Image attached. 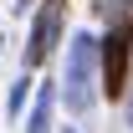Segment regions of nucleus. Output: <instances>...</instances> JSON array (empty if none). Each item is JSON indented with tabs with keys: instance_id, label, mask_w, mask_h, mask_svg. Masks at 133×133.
I'll return each instance as SVG.
<instances>
[{
	"instance_id": "obj_2",
	"label": "nucleus",
	"mask_w": 133,
	"mask_h": 133,
	"mask_svg": "<svg viewBox=\"0 0 133 133\" xmlns=\"http://www.w3.org/2000/svg\"><path fill=\"white\" fill-rule=\"evenodd\" d=\"M92 66H97V41L87 31H77L66 46V108L72 113L92 108Z\"/></svg>"
},
{
	"instance_id": "obj_4",
	"label": "nucleus",
	"mask_w": 133,
	"mask_h": 133,
	"mask_svg": "<svg viewBox=\"0 0 133 133\" xmlns=\"http://www.w3.org/2000/svg\"><path fill=\"white\" fill-rule=\"evenodd\" d=\"M51 108H56V87H36V102H31V118H26V133H51Z\"/></svg>"
},
{
	"instance_id": "obj_3",
	"label": "nucleus",
	"mask_w": 133,
	"mask_h": 133,
	"mask_svg": "<svg viewBox=\"0 0 133 133\" xmlns=\"http://www.w3.org/2000/svg\"><path fill=\"white\" fill-rule=\"evenodd\" d=\"M62 5L66 0H41V10H36V26H31V46H26V72L41 66L56 46V26H62Z\"/></svg>"
},
{
	"instance_id": "obj_1",
	"label": "nucleus",
	"mask_w": 133,
	"mask_h": 133,
	"mask_svg": "<svg viewBox=\"0 0 133 133\" xmlns=\"http://www.w3.org/2000/svg\"><path fill=\"white\" fill-rule=\"evenodd\" d=\"M97 62H102V92L118 97L123 82H128V62H133V21H128V0H113V10H108V41L97 46Z\"/></svg>"
},
{
	"instance_id": "obj_5",
	"label": "nucleus",
	"mask_w": 133,
	"mask_h": 133,
	"mask_svg": "<svg viewBox=\"0 0 133 133\" xmlns=\"http://www.w3.org/2000/svg\"><path fill=\"white\" fill-rule=\"evenodd\" d=\"M26 92H31V72H26V66H21V82L10 87V118H16L21 108H26Z\"/></svg>"
},
{
	"instance_id": "obj_6",
	"label": "nucleus",
	"mask_w": 133,
	"mask_h": 133,
	"mask_svg": "<svg viewBox=\"0 0 133 133\" xmlns=\"http://www.w3.org/2000/svg\"><path fill=\"white\" fill-rule=\"evenodd\" d=\"M0 46H5V41H0Z\"/></svg>"
}]
</instances>
